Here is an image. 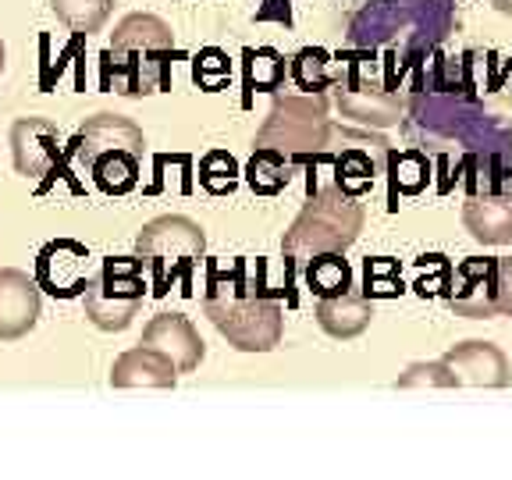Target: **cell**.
Returning a JSON list of instances; mask_svg holds the SVG:
<instances>
[{
  "mask_svg": "<svg viewBox=\"0 0 512 480\" xmlns=\"http://www.w3.org/2000/svg\"><path fill=\"white\" fill-rule=\"evenodd\" d=\"M203 313L239 352H271L285 335V313L278 299L246 285V256L232 264H210Z\"/></svg>",
  "mask_w": 512,
  "mask_h": 480,
  "instance_id": "6da1fadb",
  "label": "cell"
},
{
  "mask_svg": "<svg viewBox=\"0 0 512 480\" xmlns=\"http://www.w3.org/2000/svg\"><path fill=\"white\" fill-rule=\"evenodd\" d=\"M175 32L157 15H125L104 50V89L121 96H150L171 89Z\"/></svg>",
  "mask_w": 512,
  "mask_h": 480,
  "instance_id": "7a4b0ae2",
  "label": "cell"
},
{
  "mask_svg": "<svg viewBox=\"0 0 512 480\" xmlns=\"http://www.w3.org/2000/svg\"><path fill=\"white\" fill-rule=\"evenodd\" d=\"M406 136L434 153H448L459 146L463 153L484 150H509V132L491 125L488 114L473 104V93H434L427 100L424 93L413 100V114L402 121Z\"/></svg>",
  "mask_w": 512,
  "mask_h": 480,
  "instance_id": "3957f363",
  "label": "cell"
},
{
  "mask_svg": "<svg viewBox=\"0 0 512 480\" xmlns=\"http://www.w3.org/2000/svg\"><path fill=\"white\" fill-rule=\"evenodd\" d=\"M363 232V203L360 196H349L338 185H324V189L310 192V200L303 203L299 217L281 239V249L292 260L320 253H345Z\"/></svg>",
  "mask_w": 512,
  "mask_h": 480,
  "instance_id": "277c9868",
  "label": "cell"
},
{
  "mask_svg": "<svg viewBox=\"0 0 512 480\" xmlns=\"http://www.w3.org/2000/svg\"><path fill=\"white\" fill-rule=\"evenodd\" d=\"M136 253L143 256L153 274V296H168L178 278L185 285V296H192V267L200 264L203 253H207V235H203V228L192 217L164 214L139 228Z\"/></svg>",
  "mask_w": 512,
  "mask_h": 480,
  "instance_id": "5b68a950",
  "label": "cell"
},
{
  "mask_svg": "<svg viewBox=\"0 0 512 480\" xmlns=\"http://www.w3.org/2000/svg\"><path fill=\"white\" fill-rule=\"evenodd\" d=\"M409 25L431 43L445 40L448 29H452L448 0H367L345 22V43L349 47L399 43V36H406L402 29H409Z\"/></svg>",
  "mask_w": 512,
  "mask_h": 480,
  "instance_id": "8992f818",
  "label": "cell"
},
{
  "mask_svg": "<svg viewBox=\"0 0 512 480\" xmlns=\"http://www.w3.org/2000/svg\"><path fill=\"white\" fill-rule=\"evenodd\" d=\"M146 260L143 256H104L96 264L89 288L82 292V306L93 328L125 331L139 317L146 299Z\"/></svg>",
  "mask_w": 512,
  "mask_h": 480,
  "instance_id": "52a82bcc",
  "label": "cell"
},
{
  "mask_svg": "<svg viewBox=\"0 0 512 480\" xmlns=\"http://www.w3.org/2000/svg\"><path fill=\"white\" fill-rule=\"evenodd\" d=\"M331 139V121L328 104L320 93L303 96H274L271 111H267L264 125L256 132V146H274V150L288 153V157L303 160L310 153H320Z\"/></svg>",
  "mask_w": 512,
  "mask_h": 480,
  "instance_id": "ba28073f",
  "label": "cell"
},
{
  "mask_svg": "<svg viewBox=\"0 0 512 480\" xmlns=\"http://www.w3.org/2000/svg\"><path fill=\"white\" fill-rule=\"evenodd\" d=\"M345 61V79L335 86V104L345 118L360 121V125L388 128L399 125L402 118V100L395 96V89H388L384 82H377V68L381 61L370 54H342Z\"/></svg>",
  "mask_w": 512,
  "mask_h": 480,
  "instance_id": "9c48e42d",
  "label": "cell"
},
{
  "mask_svg": "<svg viewBox=\"0 0 512 480\" xmlns=\"http://www.w3.org/2000/svg\"><path fill=\"white\" fill-rule=\"evenodd\" d=\"M96 264L89 246L75 239H50L47 246L36 253V274L40 288L54 299H75L89 288L96 274Z\"/></svg>",
  "mask_w": 512,
  "mask_h": 480,
  "instance_id": "30bf717a",
  "label": "cell"
},
{
  "mask_svg": "<svg viewBox=\"0 0 512 480\" xmlns=\"http://www.w3.org/2000/svg\"><path fill=\"white\" fill-rule=\"evenodd\" d=\"M11 143V160H15V171L22 178H50L61 168L64 150H61V132L50 118L40 114H29V118H15L8 132Z\"/></svg>",
  "mask_w": 512,
  "mask_h": 480,
  "instance_id": "8fae6325",
  "label": "cell"
},
{
  "mask_svg": "<svg viewBox=\"0 0 512 480\" xmlns=\"http://www.w3.org/2000/svg\"><path fill=\"white\" fill-rule=\"evenodd\" d=\"M43 313V288L29 271L0 267V342H22Z\"/></svg>",
  "mask_w": 512,
  "mask_h": 480,
  "instance_id": "7c38bea8",
  "label": "cell"
},
{
  "mask_svg": "<svg viewBox=\"0 0 512 480\" xmlns=\"http://www.w3.org/2000/svg\"><path fill=\"white\" fill-rule=\"evenodd\" d=\"M448 306L459 317L484 320L498 317V260L488 256H470L456 271V292L448 296Z\"/></svg>",
  "mask_w": 512,
  "mask_h": 480,
  "instance_id": "4fadbf2b",
  "label": "cell"
},
{
  "mask_svg": "<svg viewBox=\"0 0 512 480\" xmlns=\"http://www.w3.org/2000/svg\"><path fill=\"white\" fill-rule=\"evenodd\" d=\"M143 345L164 352L178 367V374H189V370L200 367L203 352H207L200 331L192 328V320L185 313H157L143 328Z\"/></svg>",
  "mask_w": 512,
  "mask_h": 480,
  "instance_id": "5bb4252c",
  "label": "cell"
},
{
  "mask_svg": "<svg viewBox=\"0 0 512 480\" xmlns=\"http://www.w3.org/2000/svg\"><path fill=\"white\" fill-rule=\"evenodd\" d=\"M178 367L153 345L139 342L136 349L121 352L111 367L114 388H175Z\"/></svg>",
  "mask_w": 512,
  "mask_h": 480,
  "instance_id": "9a60e30c",
  "label": "cell"
},
{
  "mask_svg": "<svg viewBox=\"0 0 512 480\" xmlns=\"http://www.w3.org/2000/svg\"><path fill=\"white\" fill-rule=\"evenodd\" d=\"M445 363L456 370L459 384H477V388H502L509 384L512 370L505 352L491 342H463L448 352Z\"/></svg>",
  "mask_w": 512,
  "mask_h": 480,
  "instance_id": "2e32d148",
  "label": "cell"
},
{
  "mask_svg": "<svg viewBox=\"0 0 512 480\" xmlns=\"http://www.w3.org/2000/svg\"><path fill=\"white\" fill-rule=\"evenodd\" d=\"M384 157V143L374 146V150H363V146H345L342 157H331L328 150L320 153H310V157H303L299 164H310V168H317V164H335V185L338 189H345L349 196H367L370 189H374V175H377V164H381Z\"/></svg>",
  "mask_w": 512,
  "mask_h": 480,
  "instance_id": "e0dca14e",
  "label": "cell"
},
{
  "mask_svg": "<svg viewBox=\"0 0 512 480\" xmlns=\"http://www.w3.org/2000/svg\"><path fill=\"white\" fill-rule=\"evenodd\" d=\"M463 221L470 235L484 246H505L512 242V196L495 192V196H470L463 210Z\"/></svg>",
  "mask_w": 512,
  "mask_h": 480,
  "instance_id": "ac0fdd59",
  "label": "cell"
},
{
  "mask_svg": "<svg viewBox=\"0 0 512 480\" xmlns=\"http://www.w3.org/2000/svg\"><path fill=\"white\" fill-rule=\"evenodd\" d=\"M139 171H143V153L118 146V150H104L89 160L82 175L93 178V185L104 196H128L139 185Z\"/></svg>",
  "mask_w": 512,
  "mask_h": 480,
  "instance_id": "d6986e66",
  "label": "cell"
},
{
  "mask_svg": "<svg viewBox=\"0 0 512 480\" xmlns=\"http://www.w3.org/2000/svg\"><path fill=\"white\" fill-rule=\"evenodd\" d=\"M370 317H374V299L360 296V292H342V296H324L317 303V324L328 331L331 338H356L367 331Z\"/></svg>",
  "mask_w": 512,
  "mask_h": 480,
  "instance_id": "ffe728a7",
  "label": "cell"
},
{
  "mask_svg": "<svg viewBox=\"0 0 512 480\" xmlns=\"http://www.w3.org/2000/svg\"><path fill=\"white\" fill-rule=\"evenodd\" d=\"M288 75L303 93H324V89H335L345 79V61L320 47H303L288 64Z\"/></svg>",
  "mask_w": 512,
  "mask_h": 480,
  "instance_id": "44dd1931",
  "label": "cell"
},
{
  "mask_svg": "<svg viewBox=\"0 0 512 480\" xmlns=\"http://www.w3.org/2000/svg\"><path fill=\"white\" fill-rule=\"evenodd\" d=\"M292 171H296V160L288 157V153L274 150V146H256L242 175H246L249 189L256 196H278L292 182Z\"/></svg>",
  "mask_w": 512,
  "mask_h": 480,
  "instance_id": "7402d4cb",
  "label": "cell"
},
{
  "mask_svg": "<svg viewBox=\"0 0 512 480\" xmlns=\"http://www.w3.org/2000/svg\"><path fill=\"white\" fill-rule=\"evenodd\" d=\"M288 75L285 57L274 47H249L242 50V79H246V96L253 93H278Z\"/></svg>",
  "mask_w": 512,
  "mask_h": 480,
  "instance_id": "603a6c76",
  "label": "cell"
},
{
  "mask_svg": "<svg viewBox=\"0 0 512 480\" xmlns=\"http://www.w3.org/2000/svg\"><path fill=\"white\" fill-rule=\"evenodd\" d=\"M388 171H392V203H388L392 210H399V196H420L431 182V160L424 150L388 153Z\"/></svg>",
  "mask_w": 512,
  "mask_h": 480,
  "instance_id": "cb8c5ba5",
  "label": "cell"
},
{
  "mask_svg": "<svg viewBox=\"0 0 512 480\" xmlns=\"http://www.w3.org/2000/svg\"><path fill=\"white\" fill-rule=\"evenodd\" d=\"M114 0H50V11L64 29L79 32V36H93L107 25Z\"/></svg>",
  "mask_w": 512,
  "mask_h": 480,
  "instance_id": "d4e9b609",
  "label": "cell"
},
{
  "mask_svg": "<svg viewBox=\"0 0 512 480\" xmlns=\"http://www.w3.org/2000/svg\"><path fill=\"white\" fill-rule=\"evenodd\" d=\"M306 288L324 296H342L352 288V267L342 260V253H320L306 264Z\"/></svg>",
  "mask_w": 512,
  "mask_h": 480,
  "instance_id": "484cf974",
  "label": "cell"
},
{
  "mask_svg": "<svg viewBox=\"0 0 512 480\" xmlns=\"http://www.w3.org/2000/svg\"><path fill=\"white\" fill-rule=\"evenodd\" d=\"M239 164L228 150H207L200 160V185L214 196H228L239 185Z\"/></svg>",
  "mask_w": 512,
  "mask_h": 480,
  "instance_id": "4316f807",
  "label": "cell"
},
{
  "mask_svg": "<svg viewBox=\"0 0 512 480\" xmlns=\"http://www.w3.org/2000/svg\"><path fill=\"white\" fill-rule=\"evenodd\" d=\"M192 79H196L200 89H207V93H221L232 82V61H228L224 50L203 47L200 54L192 57Z\"/></svg>",
  "mask_w": 512,
  "mask_h": 480,
  "instance_id": "83f0119b",
  "label": "cell"
},
{
  "mask_svg": "<svg viewBox=\"0 0 512 480\" xmlns=\"http://www.w3.org/2000/svg\"><path fill=\"white\" fill-rule=\"evenodd\" d=\"M363 271H367V292H363L367 299H395L406 292L399 264H395L392 256H374V260H367Z\"/></svg>",
  "mask_w": 512,
  "mask_h": 480,
  "instance_id": "f1b7e54d",
  "label": "cell"
},
{
  "mask_svg": "<svg viewBox=\"0 0 512 480\" xmlns=\"http://www.w3.org/2000/svg\"><path fill=\"white\" fill-rule=\"evenodd\" d=\"M399 384L402 388H456L459 377H456V370L441 360V363H420V367H409V374L402 377Z\"/></svg>",
  "mask_w": 512,
  "mask_h": 480,
  "instance_id": "f546056e",
  "label": "cell"
},
{
  "mask_svg": "<svg viewBox=\"0 0 512 480\" xmlns=\"http://www.w3.org/2000/svg\"><path fill=\"white\" fill-rule=\"evenodd\" d=\"M427 260H431V271L434 274H424V278L416 281V292L424 299H431V296H452V288H456V274H452V264H448L445 256H438V253H427Z\"/></svg>",
  "mask_w": 512,
  "mask_h": 480,
  "instance_id": "4dcf8cb0",
  "label": "cell"
},
{
  "mask_svg": "<svg viewBox=\"0 0 512 480\" xmlns=\"http://www.w3.org/2000/svg\"><path fill=\"white\" fill-rule=\"evenodd\" d=\"M498 310L512 313V256L498 260Z\"/></svg>",
  "mask_w": 512,
  "mask_h": 480,
  "instance_id": "1f68e13d",
  "label": "cell"
},
{
  "mask_svg": "<svg viewBox=\"0 0 512 480\" xmlns=\"http://www.w3.org/2000/svg\"><path fill=\"white\" fill-rule=\"evenodd\" d=\"M498 11H505V15H512V0H491Z\"/></svg>",
  "mask_w": 512,
  "mask_h": 480,
  "instance_id": "d6a6232c",
  "label": "cell"
},
{
  "mask_svg": "<svg viewBox=\"0 0 512 480\" xmlns=\"http://www.w3.org/2000/svg\"><path fill=\"white\" fill-rule=\"evenodd\" d=\"M4 64H8V47H4V40H0V72H4Z\"/></svg>",
  "mask_w": 512,
  "mask_h": 480,
  "instance_id": "836d02e7",
  "label": "cell"
}]
</instances>
